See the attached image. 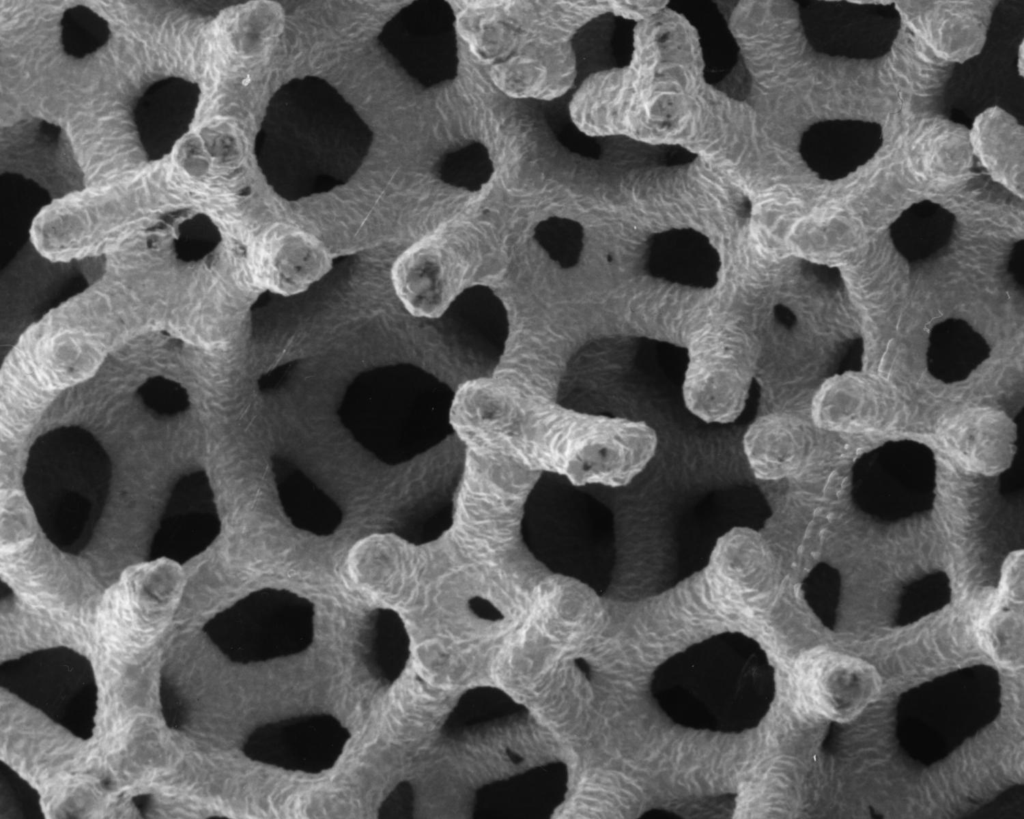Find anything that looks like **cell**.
I'll return each instance as SVG.
<instances>
[{
    "instance_id": "ba28073f",
    "label": "cell",
    "mask_w": 1024,
    "mask_h": 819,
    "mask_svg": "<svg viewBox=\"0 0 1024 819\" xmlns=\"http://www.w3.org/2000/svg\"><path fill=\"white\" fill-rule=\"evenodd\" d=\"M466 269L467 263L451 243L421 242L394 262L393 288L409 313L433 319L459 293Z\"/></svg>"
},
{
    "instance_id": "3957f363",
    "label": "cell",
    "mask_w": 1024,
    "mask_h": 819,
    "mask_svg": "<svg viewBox=\"0 0 1024 819\" xmlns=\"http://www.w3.org/2000/svg\"><path fill=\"white\" fill-rule=\"evenodd\" d=\"M755 366V346L741 326L703 325L688 345L682 386L686 408L705 423L736 421L745 409Z\"/></svg>"
},
{
    "instance_id": "ffe728a7",
    "label": "cell",
    "mask_w": 1024,
    "mask_h": 819,
    "mask_svg": "<svg viewBox=\"0 0 1024 819\" xmlns=\"http://www.w3.org/2000/svg\"><path fill=\"white\" fill-rule=\"evenodd\" d=\"M953 228L943 223L893 225L890 237L896 251L910 264L933 258L951 240Z\"/></svg>"
},
{
    "instance_id": "8fae6325",
    "label": "cell",
    "mask_w": 1024,
    "mask_h": 819,
    "mask_svg": "<svg viewBox=\"0 0 1024 819\" xmlns=\"http://www.w3.org/2000/svg\"><path fill=\"white\" fill-rule=\"evenodd\" d=\"M569 773L556 761L532 767L480 787L473 816L481 818H549L565 801Z\"/></svg>"
},
{
    "instance_id": "6da1fadb",
    "label": "cell",
    "mask_w": 1024,
    "mask_h": 819,
    "mask_svg": "<svg viewBox=\"0 0 1024 819\" xmlns=\"http://www.w3.org/2000/svg\"><path fill=\"white\" fill-rule=\"evenodd\" d=\"M111 479L112 464L100 442L83 428L59 427L31 445L23 488L46 538L78 555L102 516Z\"/></svg>"
},
{
    "instance_id": "8992f818",
    "label": "cell",
    "mask_w": 1024,
    "mask_h": 819,
    "mask_svg": "<svg viewBox=\"0 0 1024 819\" xmlns=\"http://www.w3.org/2000/svg\"><path fill=\"white\" fill-rule=\"evenodd\" d=\"M933 483L931 453L913 442L887 443L866 454L856 472V489L865 494L867 507L896 518L929 504Z\"/></svg>"
},
{
    "instance_id": "7a4b0ae2",
    "label": "cell",
    "mask_w": 1024,
    "mask_h": 819,
    "mask_svg": "<svg viewBox=\"0 0 1024 819\" xmlns=\"http://www.w3.org/2000/svg\"><path fill=\"white\" fill-rule=\"evenodd\" d=\"M315 615L308 598L264 587L218 612L206 629L229 660L247 665L306 651L314 640Z\"/></svg>"
},
{
    "instance_id": "5bb4252c",
    "label": "cell",
    "mask_w": 1024,
    "mask_h": 819,
    "mask_svg": "<svg viewBox=\"0 0 1024 819\" xmlns=\"http://www.w3.org/2000/svg\"><path fill=\"white\" fill-rule=\"evenodd\" d=\"M742 446L754 477L776 481L792 476L801 468L810 440L794 419L784 414H768L747 428Z\"/></svg>"
},
{
    "instance_id": "ac0fdd59",
    "label": "cell",
    "mask_w": 1024,
    "mask_h": 819,
    "mask_svg": "<svg viewBox=\"0 0 1024 819\" xmlns=\"http://www.w3.org/2000/svg\"><path fill=\"white\" fill-rule=\"evenodd\" d=\"M527 710L506 692L494 687L469 689L458 699L447 716L442 731L456 738L478 733L497 723L520 719Z\"/></svg>"
},
{
    "instance_id": "4fadbf2b",
    "label": "cell",
    "mask_w": 1024,
    "mask_h": 819,
    "mask_svg": "<svg viewBox=\"0 0 1024 819\" xmlns=\"http://www.w3.org/2000/svg\"><path fill=\"white\" fill-rule=\"evenodd\" d=\"M1015 429L1003 417L976 414L944 425L938 440L946 453L967 470L985 475L1005 470L1014 455Z\"/></svg>"
},
{
    "instance_id": "7c38bea8",
    "label": "cell",
    "mask_w": 1024,
    "mask_h": 819,
    "mask_svg": "<svg viewBox=\"0 0 1024 819\" xmlns=\"http://www.w3.org/2000/svg\"><path fill=\"white\" fill-rule=\"evenodd\" d=\"M270 462L278 502L289 523L316 537L334 535L344 521L337 500L292 458L274 454Z\"/></svg>"
},
{
    "instance_id": "30bf717a",
    "label": "cell",
    "mask_w": 1024,
    "mask_h": 819,
    "mask_svg": "<svg viewBox=\"0 0 1024 819\" xmlns=\"http://www.w3.org/2000/svg\"><path fill=\"white\" fill-rule=\"evenodd\" d=\"M253 272L260 284L280 295L307 290L330 269V255L316 237L292 228L269 231L255 245Z\"/></svg>"
},
{
    "instance_id": "9a60e30c",
    "label": "cell",
    "mask_w": 1024,
    "mask_h": 819,
    "mask_svg": "<svg viewBox=\"0 0 1024 819\" xmlns=\"http://www.w3.org/2000/svg\"><path fill=\"white\" fill-rule=\"evenodd\" d=\"M928 342V372L945 384L966 380L991 355L986 339L962 319H946L935 324Z\"/></svg>"
},
{
    "instance_id": "9c48e42d",
    "label": "cell",
    "mask_w": 1024,
    "mask_h": 819,
    "mask_svg": "<svg viewBox=\"0 0 1024 819\" xmlns=\"http://www.w3.org/2000/svg\"><path fill=\"white\" fill-rule=\"evenodd\" d=\"M667 8L696 30L704 81L731 99L745 100L751 92L752 76L729 27V15L713 1H669Z\"/></svg>"
},
{
    "instance_id": "277c9868",
    "label": "cell",
    "mask_w": 1024,
    "mask_h": 819,
    "mask_svg": "<svg viewBox=\"0 0 1024 819\" xmlns=\"http://www.w3.org/2000/svg\"><path fill=\"white\" fill-rule=\"evenodd\" d=\"M433 322L448 356L469 374L488 377L500 363L510 334L502 299L486 285L461 290Z\"/></svg>"
},
{
    "instance_id": "52a82bcc",
    "label": "cell",
    "mask_w": 1024,
    "mask_h": 819,
    "mask_svg": "<svg viewBox=\"0 0 1024 819\" xmlns=\"http://www.w3.org/2000/svg\"><path fill=\"white\" fill-rule=\"evenodd\" d=\"M221 528L208 474L205 470L190 472L170 492L148 559L183 565L205 552L218 538Z\"/></svg>"
},
{
    "instance_id": "5b68a950",
    "label": "cell",
    "mask_w": 1024,
    "mask_h": 819,
    "mask_svg": "<svg viewBox=\"0 0 1024 819\" xmlns=\"http://www.w3.org/2000/svg\"><path fill=\"white\" fill-rule=\"evenodd\" d=\"M351 738L333 715L305 714L254 728L242 744L251 761L286 771L319 774L332 769Z\"/></svg>"
},
{
    "instance_id": "2e32d148",
    "label": "cell",
    "mask_w": 1024,
    "mask_h": 819,
    "mask_svg": "<svg viewBox=\"0 0 1024 819\" xmlns=\"http://www.w3.org/2000/svg\"><path fill=\"white\" fill-rule=\"evenodd\" d=\"M359 644L363 664L378 683L389 686L401 677L411 656V639L396 610H372L360 632Z\"/></svg>"
},
{
    "instance_id": "e0dca14e",
    "label": "cell",
    "mask_w": 1024,
    "mask_h": 819,
    "mask_svg": "<svg viewBox=\"0 0 1024 819\" xmlns=\"http://www.w3.org/2000/svg\"><path fill=\"white\" fill-rule=\"evenodd\" d=\"M770 558L756 532L733 529L723 535L712 552L711 577L736 586L760 583L770 573Z\"/></svg>"
},
{
    "instance_id": "d6986e66",
    "label": "cell",
    "mask_w": 1024,
    "mask_h": 819,
    "mask_svg": "<svg viewBox=\"0 0 1024 819\" xmlns=\"http://www.w3.org/2000/svg\"><path fill=\"white\" fill-rule=\"evenodd\" d=\"M534 240L562 269L575 267L584 246L583 227L576 221L562 217H550L537 224Z\"/></svg>"
},
{
    "instance_id": "44dd1931",
    "label": "cell",
    "mask_w": 1024,
    "mask_h": 819,
    "mask_svg": "<svg viewBox=\"0 0 1024 819\" xmlns=\"http://www.w3.org/2000/svg\"><path fill=\"white\" fill-rule=\"evenodd\" d=\"M415 795L408 781L399 782L380 803L377 817L381 819L411 818L414 813Z\"/></svg>"
}]
</instances>
